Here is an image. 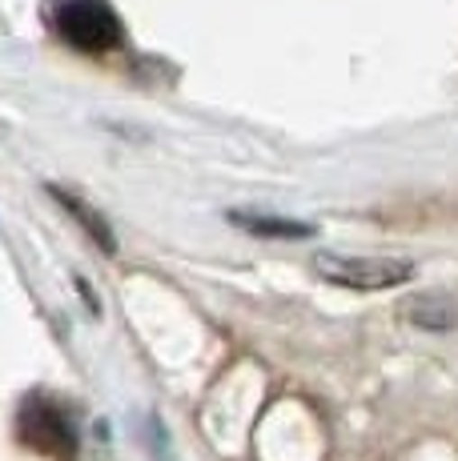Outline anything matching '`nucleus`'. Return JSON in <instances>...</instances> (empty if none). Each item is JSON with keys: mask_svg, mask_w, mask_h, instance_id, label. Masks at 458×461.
<instances>
[{"mask_svg": "<svg viewBox=\"0 0 458 461\" xmlns=\"http://www.w3.org/2000/svg\"><path fill=\"white\" fill-rule=\"evenodd\" d=\"M52 29L60 41L81 52H109L121 44V21L109 0H57Z\"/></svg>", "mask_w": 458, "mask_h": 461, "instance_id": "nucleus-1", "label": "nucleus"}, {"mask_svg": "<svg viewBox=\"0 0 458 461\" xmlns=\"http://www.w3.org/2000/svg\"><path fill=\"white\" fill-rule=\"evenodd\" d=\"M314 273L334 285L350 289H390L414 273L410 261H394V257H342V253H314Z\"/></svg>", "mask_w": 458, "mask_h": 461, "instance_id": "nucleus-2", "label": "nucleus"}, {"mask_svg": "<svg viewBox=\"0 0 458 461\" xmlns=\"http://www.w3.org/2000/svg\"><path fill=\"white\" fill-rule=\"evenodd\" d=\"M16 429H21L24 446H32L37 454H45V457L73 461V454H77V433H73V425H69L65 410L45 402V397H29V402L21 405Z\"/></svg>", "mask_w": 458, "mask_h": 461, "instance_id": "nucleus-3", "label": "nucleus"}, {"mask_svg": "<svg viewBox=\"0 0 458 461\" xmlns=\"http://www.w3.org/2000/svg\"><path fill=\"white\" fill-rule=\"evenodd\" d=\"M52 197H57V201H60V205H65L69 212H73V217H77V221H85V229H89V233L96 237V245H101V249H105V253H113V249H117V237H113V233H109V229H105V221H101V217H96V212H93L89 205H85V201L69 197V193H60V189H52Z\"/></svg>", "mask_w": 458, "mask_h": 461, "instance_id": "nucleus-4", "label": "nucleus"}, {"mask_svg": "<svg viewBox=\"0 0 458 461\" xmlns=\"http://www.w3.org/2000/svg\"><path fill=\"white\" fill-rule=\"evenodd\" d=\"M237 221H242L245 229H253V233H266V237H310L314 233L310 225H289V221H270V217H245V212H237Z\"/></svg>", "mask_w": 458, "mask_h": 461, "instance_id": "nucleus-5", "label": "nucleus"}]
</instances>
